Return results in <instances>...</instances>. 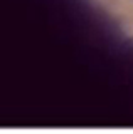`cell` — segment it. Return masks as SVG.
<instances>
[]
</instances>
